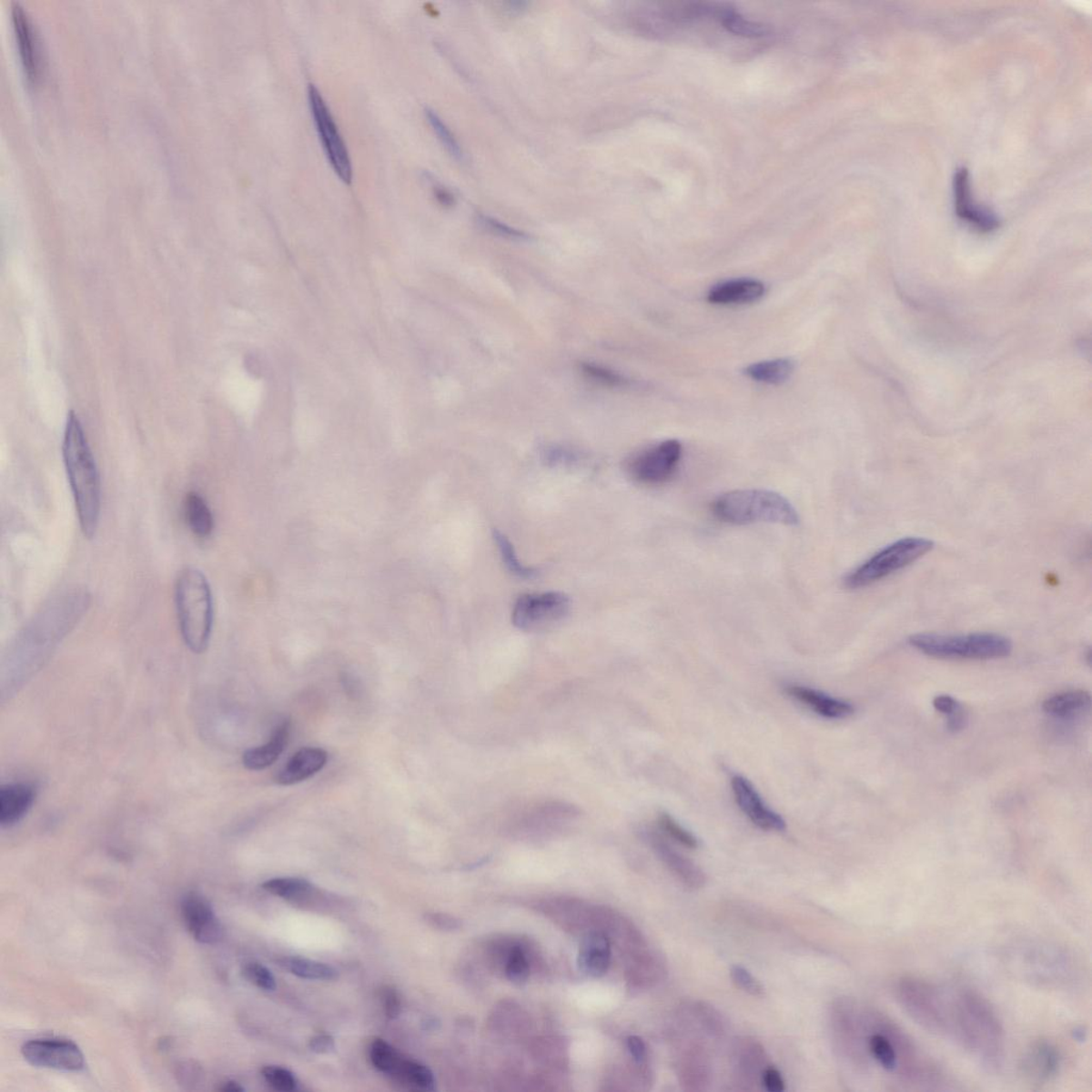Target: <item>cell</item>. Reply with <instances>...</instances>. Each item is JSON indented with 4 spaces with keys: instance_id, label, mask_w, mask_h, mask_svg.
<instances>
[{
    "instance_id": "38",
    "label": "cell",
    "mask_w": 1092,
    "mask_h": 1092,
    "mask_svg": "<svg viewBox=\"0 0 1092 1092\" xmlns=\"http://www.w3.org/2000/svg\"><path fill=\"white\" fill-rule=\"evenodd\" d=\"M581 374L588 380L600 384V386L607 388H622L628 384V379L619 372L603 368V366L595 365L592 363H581L580 365Z\"/></svg>"
},
{
    "instance_id": "54",
    "label": "cell",
    "mask_w": 1092,
    "mask_h": 1092,
    "mask_svg": "<svg viewBox=\"0 0 1092 1092\" xmlns=\"http://www.w3.org/2000/svg\"><path fill=\"white\" fill-rule=\"evenodd\" d=\"M966 717L963 709L959 710L949 716L948 729L954 732L960 731L965 728Z\"/></svg>"
},
{
    "instance_id": "14",
    "label": "cell",
    "mask_w": 1092,
    "mask_h": 1092,
    "mask_svg": "<svg viewBox=\"0 0 1092 1092\" xmlns=\"http://www.w3.org/2000/svg\"><path fill=\"white\" fill-rule=\"evenodd\" d=\"M181 912L186 928L196 941L214 945L222 940L225 930L207 898L197 892L188 893L183 898Z\"/></svg>"
},
{
    "instance_id": "11",
    "label": "cell",
    "mask_w": 1092,
    "mask_h": 1092,
    "mask_svg": "<svg viewBox=\"0 0 1092 1092\" xmlns=\"http://www.w3.org/2000/svg\"><path fill=\"white\" fill-rule=\"evenodd\" d=\"M570 607V599L562 592L525 594L514 604L512 622L522 631L542 630L561 622Z\"/></svg>"
},
{
    "instance_id": "18",
    "label": "cell",
    "mask_w": 1092,
    "mask_h": 1092,
    "mask_svg": "<svg viewBox=\"0 0 1092 1092\" xmlns=\"http://www.w3.org/2000/svg\"><path fill=\"white\" fill-rule=\"evenodd\" d=\"M11 16L24 71L30 80L35 82L41 73V57L34 25L27 11L18 3L12 4Z\"/></svg>"
},
{
    "instance_id": "5",
    "label": "cell",
    "mask_w": 1092,
    "mask_h": 1092,
    "mask_svg": "<svg viewBox=\"0 0 1092 1092\" xmlns=\"http://www.w3.org/2000/svg\"><path fill=\"white\" fill-rule=\"evenodd\" d=\"M712 512L721 522L732 525L774 523L797 526L800 523L798 511L789 500L762 489L724 493L713 501Z\"/></svg>"
},
{
    "instance_id": "25",
    "label": "cell",
    "mask_w": 1092,
    "mask_h": 1092,
    "mask_svg": "<svg viewBox=\"0 0 1092 1092\" xmlns=\"http://www.w3.org/2000/svg\"><path fill=\"white\" fill-rule=\"evenodd\" d=\"M765 294V285L753 278H740L715 285L707 300L718 306H737L759 301Z\"/></svg>"
},
{
    "instance_id": "35",
    "label": "cell",
    "mask_w": 1092,
    "mask_h": 1092,
    "mask_svg": "<svg viewBox=\"0 0 1092 1092\" xmlns=\"http://www.w3.org/2000/svg\"><path fill=\"white\" fill-rule=\"evenodd\" d=\"M493 539L496 545H498L501 561L504 562L509 572L524 580H532L538 576L536 569L526 567L519 561L516 550H514L512 543L509 541L504 533L494 530Z\"/></svg>"
},
{
    "instance_id": "13",
    "label": "cell",
    "mask_w": 1092,
    "mask_h": 1092,
    "mask_svg": "<svg viewBox=\"0 0 1092 1092\" xmlns=\"http://www.w3.org/2000/svg\"><path fill=\"white\" fill-rule=\"evenodd\" d=\"M579 814L580 811L568 804L558 802L538 804L521 813L514 819L511 828L517 829L518 834H549L554 830L567 828Z\"/></svg>"
},
{
    "instance_id": "21",
    "label": "cell",
    "mask_w": 1092,
    "mask_h": 1092,
    "mask_svg": "<svg viewBox=\"0 0 1092 1092\" xmlns=\"http://www.w3.org/2000/svg\"><path fill=\"white\" fill-rule=\"evenodd\" d=\"M1062 1057L1057 1046L1051 1042L1040 1040L1035 1042L1023 1058V1070L1028 1077L1036 1082L1050 1081L1057 1075Z\"/></svg>"
},
{
    "instance_id": "1",
    "label": "cell",
    "mask_w": 1092,
    "mask_h": 1092,
    "mask_svg": "<svg viewBox=\"0 0 1092 1092\" xmlns=\"http://www.w3.org/2000/svg\"><path fill=\"white\" fill-rule=\"evenodd\" d=\"M836 1033L860 1067L871 1059L895 1090H943L945 1075L901 1027L876 1009L843 1000L834 1009Z\"/></svg>"
},
{
    "instance_id": "8",
    "label": "cell",
    "mask_w": 1092,
    "mask_h": 1092,
    "mask_svg": "<svg viewBox=\"0 0 1092 1092\" xmlns=\"http://www.w3.org/2000/svg\"><path fill=\"white\" fill-rule=\"evenodd\" d=\"M899 1004L918 1026L927 1032L945 1035L947 989L929 980L904 976L895 986Z\"/></svg>"
},
{
    "instance_id": "30",
    "label": "cell",
    "mask_w": 1092,
    "mask_h": 1092,
    "mask_svg": "<svg viewBox=\"0 0 1092 1092\" xmlns=\"http://www.w3.org/2000/svg\"><path fill=\"white\" fill-rule=\"evenodd\" d=\"M794 369L795 366L791 359H777L750 365L744 369V374L753 381L779 386L790 379Z\"/></svg>"
},
{
    "instance_id": "26",
    "label": "cell",
    "mask_w": 1092,
    "mask_h": 1092,
    "mask_svg": "<svg viewBox=\"0 0 1092 1092\" xmlns=\"http://www.w3.org/2000/svg\"><path fill=\"white\" fill-rule=\"evenodd\" d=\"M289 734L290 723L285 721L273 732L268 743L246 751L243 755L244 766L253 772L264 771L271 766L287 748Z\"/></svg>"
},
{
    "instance_id": "20",
    "label": "cell",
    "mask_w": 1092,
    "mask_h": 1092,
    "mask_svg": "<svg viewBox=\"0 0 1092 1092\" xmlns=\"http://www.w3.org/2000/svg\"><path fill=\"white\" fill-rule=\"evenodd\" d=\"M789 696L798 703L810 707L813 712L828 719H844L852 716L854 707L846 701L828 696L813 688L802 685H789L785 688Z\"/></svg>"
},
{
    "instance_id": "12",
    "label": "cell",
    "mask_w": 1092,
    "mask_h": 1092,
    "mask_svg": "<svg viewBox=\"0 0 1092 1092\" xmlns=\"http://www.w3.org/2000/svg\"><path fill=\"white\" fill-rule=\"evenodd\" d=\"M25 1060L40 1068L76 1072L85 1068L79 1046L66 1039H34L22 1046Z\"/></svg>"
},
{
    "instance_id": "44",
    "label": "cell",
    "mask_w": 1092,
    "mask_h": 1092,
    "mask_svg": "<svg viewBox=\"0 0 1092 1092\" xmlns=\"http://www.w3.org/2000/svg\"><path fill=\"white\" fill-rule=\"evenodd\" d=\"M243 976L259 989L266 991L276 989L275 977H273L271 972L263 965L258 963L247 964L243 969Z\"/></svg>"
},
{
    "instance_id": "46",
    "label": "cell",
    "mask_w": 1092,
    "mask_h": 1092,
    "mask_svg": "<svg viewBox=\"0 0 1092 1092\" xmlns=\"http://www.w3.org/2000/svg\"><path fill=\"white\" fill-rule=\"evenodd\" d=\"M381 1001L383 1005L384 1014L390 1020H395L401 1014V1000L399 991L393 986H384L381 990Z\"/></svg>"
},
{
    "instance_id": "6",
    "label": "cell",
    "mask_w": 1092,
    "mask_h": 1092,
    "mask_svg": "<svg viewBox=\"0 0 1092 1092\" xmlns=\"http://www.w3.org/2000/svg\"><path fill=\"white\" fill-rule=\"evenodd\" d=\"M909 643L923 654L941 660H996L1013 652L1010 639L994 632L916 634L909 638Z\"/></svg>"
},
{
    "instance_id": "42",
    "label": "cell",
    "mask_w": 1092,
    "mask_h": 1092,
    "mask_svg": "<svg viewBox=\"0 0 1092 1092\" xmlns=\"http://www.w3.org/2000/svg\"><path fill=\"white\" fill-rule=\"evenodd\" d=\"M265 1081L273 1089L283 1092L294 1091L297 1088V1079L289 1070L278 1066H266L262 1070Z\"/></svg>"
},
{
    "instance_id": "36",
    "label": "cell",
    "mask_w": 1092,
    "mask_h": 1092,
    "mask_svg": "<svg viewBox=\"0 0 1092 1092\" xmlns=\"http://www.w3.org/2000/svg\"><path fill=\"white\" fill-rule=\"evenodd\" d=\"M402 1055L386 1040L376 1038L370 1042L369 1058L377 1070L389 1077Z\"/></svg>"
},
{
    "instance_id": "34",
    "label": "cell",
    "mask_w": 1092,
    "mask_h": 1092,
    "mask_svg": "<svg viewBox=\"0 0 1092 1092\" xmlns=\"http://www.w3.org/2000/svg\"><path fill=\"white\" fill-rule=\"evenodd\" d=\"M262 887L270 895L288 899V901H300L313 891V886L308 880L293 877L267 880Z\"/></svg>"
},
{
    "instance_id": "41",
    "label": "cell",
    "mask_w": 1092,
    "mask_h": 1092,
    "mask_svg": "<svg viewBox=\"0 0 1092 1092\" xmlns=\"http://www.w3.org/2000/svg\"><path fill=\"white\" fill-rule=\"evenodd\" d=\"M477 222L478 225H480L483 229H486L487 232L499 236V238H501L518 241L529 240L530 238L529 234L520 231L518 228L508 226L506 223L492 218V217L490 216L478 215Z\"/></svg>"
},
{
    "instance_id": "37",
    "label": "cell",
    "mask_w": 1092,
    "mask_h": 1092,
    "mask_svg": "<svg viewBox=\"0 0 1092 1092\" xmlns=\"http://www.w3.org/2000/svg\"><path fill=\"white\" fill-rule=\"evenodd\" d=\"M425 116L428 123L430 124L434 134L437 135L440 144H442V146L446 148V151L450 153V157H454L458 161H463L464 153L460 145L458 144L455 136L452 135L450 128L445 126V123L442 121V119H440L436 111L432 110L431 108H426Z\"/></svg>"
},
{
    "instance_id": "22",
    "label": "cell",
    "mask_w": 1092,
    "mask_h": 1092,
    "mask_svg": "<svg viewBox=\"0 0 1092 1092\" xmlns=\"http://www.w3.org/2000/svg\"><path fill=\"white\" fill-rule=\"evenodd\" d=\"M35 789L28 784H5L0 790V824L11 827L21 821L33 806Z\"/></svg>"
},
{
    "instance_id": "17",
    "label": "cell",
    "mask_w": 1092,
    "mask_h": 1092,
    "mask_svg": "<svg viewBox=\"0 0 1092 1092\" xmlns=\"http://www.w3.org/2000/svg\"><path fill=\"white\" fill-rule=\"evenodd\" d=\"M643 834L663 864L682 881V885L692 890H699L705 885L706 876L703 870L670 846L660 830L645 829Z\"/></svg>"
},
{
    "instance_id": "31",
    "label": "cell",
    "mask_w": 1092,
    "mask_h": 1092,
    "mask_svg": "<svg viewBox=\"0 0 1092 1092\" xmlns=\"http://www.w3.org/2000/svg\"><path fill=\"white\" fill-rule=\"evenodd\" d=\"M1028 947V951L1026 953V960L1022 965L1027 966V974L1038 977L1041 982H1044V980L1046 983L1054 982L1053 977L1057 976L1054 973V967L1067 966L1060 965L1062 960L1057 961L1060 955L1051 951V949L1048 951L1047 947L1032 945ZM1057 978L1060 982V978L1058 976Z\"/></svg>"
},
{
    "instance_id": "47",
    "label": "cell",
    "mask_w": 1092,
    "mask_h": 1092,
    "mask_svg": "<svg viewBox=\"0 0 1092 1092\" xmlns=\"http://www.w3.org/2000/svg\"><path fill=\"white\" fill-rule=\"evenodd\" d=\"M425 921L433 928L445 930V932H451V930H457L461 927V923L458 918L445 914H438V912L437 914L436 912L427 914Z\"/></svg>"
},
{
    "instance_id": "53",
    "label": "cell",
    "mask_w": 1092,
    "mask_h": 1092,
    "mask_svg": "<svg viewBox=\"0 0 1092 1092\" xmlns=\"http://www.w3.org/2000/svg\"><path fill=\"white\" fill-rule=\"evenodd\" d=\"M433 191L439 202L445 205V207H450V205L455 203L454 196H452L448 189L442 187V186L434 185Z\"/></svg>"
},
{
    "instance_id": "52",
    "label": "cell",
    "mask_w": 1092,
    "mask_h": 1092,
    "mask_svg": "<svg viewBox=\"0 0 1092 1092\" xmlns=\"http://www.w3.org/2000/svg\"><path fill=\"white\" fill-rule=\"evenodd\" d=\"M933 705L936 711L943 713V715L947 716H951L956 712L961 710V705L958 701L951 696H946V694H942V696L935 697L934 699Z\"/></svg>"
},
{
    "instance_id": "49",
    "label": "cell",
    "mask_w": 1092,
    "mask_h": 1092,
    "mask_svg": "<svg viewBox=\"0 0 1092 1092\" xmlns=\"http://www.w3.org/2000/svg\"><path fill=\"white\" fill-rule=\"evenodd\" d=\"M761 1081L765 1089L769 1092H782L785 1089L784 1078L781 1073L774 1067H766L762 1073Z\"/></svg>"
},
{
    "instance_id": "16",
    "label": "cell",
    "mask_w": 1092,
    "mask_h": 1092,
    "mask_svg": "<svg viewBox=\"0 0 1092 1092\" xmlns=\"http://www.w3.org/2000/svg\"><path fill=\"white\" fill-rule=\"evenodd\" d=\"M954 198L956 214L979 232L989 233L1000 226V221L994 213L983 208L974 200L970 175L966 167H960L955 173Z\"/></svg>"
},
{
    "instance_id": "33",
    "label": "cell",
    "mask_w": 1092,
    "mask_h": 1092,
    "mask_svg": "<svg viewBox=\"0 0 1092 1092\" xmlns=\"http://www.w3.org/2000/svg\"><path fill=\"white\" fill-rule=\"evenodd\" d=\"M278 963L284 970L304 979L332 980L338 976L332 966L307 958L283 957Z\"/></svg>"
},
{
    "instance_id": "9",
    "label": "cell",
    "mask_w": 1092,
    "mask_h": 1092,
    "mask_svg": "<svg viewBox=\"0 0 1092 1092\" xmlns=\"http://www.w3.org/2000/svg\"><path fill=\"white\" fill-rule=\"evenodd\" d=\"M308 96L315 126L327 157L341 181L349 184L352 179L351 160L331 111L314 85L308 86Z\"/></svg>"
},
{
    "instance_id": "45",
    "label": "cell",
    "mask_w": 1092,
    "mask_h": 1092,
    "mask_svg": "<svg viewBox=\"0 0 1092 1092\" xmlns=\"http://www.w3.org/2000/svg\"><path fill=\"white\" fill-rule=\"evenodd\" d=\"M176 1077L185 1089L195 1090L202 1082L203 1070L197 1063L189 1060L177 1066Z\"/></svg>"
},
{
    "instance_id": "27",
    "label": "cell",
    "mask_w": 1092,
    "mask_h": 1092,
    "mask_svg": "<svg viewBox=\"0 0 1092 1092\" xmlns=\"http://www.w3.org/2000/svg\"><path fill=\"white\" fill-rule=\"evenodd\" d=\"M736 1077L743 1085L753 1084L762 1077L766 1068L764 1048L754 1040H743L735 1048Z\"/></svg>"
},
{
    "instance_id": "7",
    "label": "cell",
    "mask_w": 1092,
    "mask_h": 1092,
    "mask_svg": "<svg viewBox=\"0 0 1092 1092\" xmlns=\"http://www.w3.org/2000/svg\"><path fill=\"white\" fill-rule=\"evenodd\" d=\"M935 548L932 540L907 537L886 545L855 568L844 580L846 588L861 589L871 586L920 560Z\"/></svg>"
},
{
    "instance_id": "19",
    "label": "cell",
    "mask_w": 1092,
    "mask_h": 1092,
    "mask_svg": "<svg viewBox=\"0 0 1092 1092\" xmlns=\"http://www.w3.org/2000/svg\"><path fill=\"white\" fill-rule=\"evenodd\" d=\"M328 753L324 749L306 747L298 751L278 774L276 781L281 785H294L313 777L324 768Z\"/></svg>"
},
{
    "instance_id": "55",
    "label": "cell",
    "mask_w": 1092,
    "mask_h": 1092,
    "mask_svg": "<svg viewBox=\"0 0 1092 1092\" xmlns=\"http://www.w3.org/2000/svg\"><path fill=\"white\" fill-rule=\"evenodd\" d=\"M218 1089L225 1092H241L245 1090L244 1087H241L240 1084L234 1081L222 1083Z\"/></svg>"
},
{
    "instance_id": "3",
    "label": "cell",
    "mask_w": 1092,
    "mask_h": 1092,
    "mask_svg": "<svg viewBox=\"0 0 1092 1092\" xmlns=\"http://www.w3.org/2000/svg\"><path fill=\"white\" fill-rule=\"evenodd\" d=\"M62 452L80 530L85 537L91 539L96 536L101 518V477L83 426L73 412L67 418Z\"/></svg>"
},
{
    "instance_id": "15",
    "label": "cell",
    "mask_w": 1092,
    "mask_h": 1092,
    "mask_svg": "<svg viewBox=\"0 0 1092 1092\" xmlns=\"http://www.w3.org/2000/svg\"><path fill=\"white\" fill-rule=\"evenodd\" d=\"M731 785L738 806L756 827L769 833H782L786 829L784 819L768 808L746 778L734 775Z\"/></svg>"
},
{
    "instance_id": "43",
    "label": "cell",
    "mask_w": 1092,
    "mask_h": 1092,
    "mask_svg": "<svg viewBox=\"0 0 1092 1092\" xmlns=\"http://www.w3.org/2000/svg\"><path fill=\"white\" fill-rule=\"evenodd\" d=\"M731 977L738 988L746 992L753 996H763L765 995L764 986L743 966H734L731 969Z\"/></svg>"
},
{
    "instance_id": "24",
    "label": "cell",
    "mask_w": 1092,
    "mask_h": 1092,
    "mask_svg": "<svg viewBox=\"0 0 1092 1092\" xmlns=\"http://www.w3.org/2000/svg\"><path fill=\"white\" fill-rule=\"evenodd\" d=\"M680 1076L682 1087L686 1090L703 1091L707 1088L712 1072L709 1057L703 1046L692 1044L682 1048Z\"/></svg>"
},
{
    "instance_id": "32",
    "label": "cell",
    "mask_w": 1092,
    "mask_h": 1092,
    "mask_svg": "<svg viewBox=\"0 0 1092 1092\" xmlns=\"http://www.w3.org/2000/svg\"><path fill=\"white\" fill-rule=\"evenodd\" d=\"M1091 703L1090 693L1084 691L1067 692L1047 698L1042 707L1050 715L1067 717L1076 713L1088 709Z\"/></svg>"
},
{
    "instance_id": "10",
    "label": "cell",
    "mask_w": 1092,
    "mask_h": 1092,
    "mask_svg": "<svg viewBox=\"0 0 1092 1092\" xmlns=\"http://www.w3.org/2000/svg\"><path fill=\"white\" fill-rule=\"evenodd\" d=\"M682 455L678 440H663L632 459L628 465L630 476L644 486L663 485L675 475Z\"/></svg>"
},
{
    "instance_id": "2",
    "label": "cell",
    "mask_w": 1092,
    "mask_h": 1092,
    "mask_svg": "<svg viewBox=\"0 0 1092 1092\" xmlns=\"http://www.w3.org/2000/svg\"><path fill=\"white\" fill-rule=\"evenodd\" d=\"M945 1037L957 1041L986 1068L996 1070L1005 1054V1031L988 1000L970 986L947 989Z\"/></svg>"
},
{
    "instance_id": "40",
    "label": "cell",
    "mask_w": 1092,
    "mask_h": 1092,
    "mask_svg": "<svg viewBox=\"0 0 1092 1092\" xmlns=\"http://www.w3.org/2000/svg\"><path fill=\"white\" fill-rule=\"evenodd\" d=\"M530 974V964L522 949L514 948L507 960V978L514 985L522 986L529 980Z\"/></svg>"
},
{
    "instance_id": "28",
    "label": "cell",
    "mask_w": 1092,
    "mask_h": 1092,
    "mask_svg": "<svg viewBox=\"0 0 1092 1092\" xmlns=\"http://www.w3.org/2000/svg\"><path fill=\"white\" fill-rule=\"evenodd\" d=\"M389 1077L413 1090L432 1091L436 1089V1078H434L432 1071L428 1067L403 1057H400Z\"/></svg>"
},
{
    "instance_id": "50",
    "label": "cell",
    "mask_w": 1092,
    "mask_h": 1092,
    "mask_svg": "<svg viewBox=\"0 0 1092 1092\" xmlns=\"http://www.w3.org/2000/svg\"><path fill=\"white\" fill-rule=\"evenodd\" d=\"M544 460L554 465L571 464L576 462L577 456L564 449L551 448L544 451Z\"/></svg>"
},
{
    "instance_id": "51",
    "label": "cell",
    "mask_w": 1092,
    "mask_h": 1092,
    "mask_svg": "<svg viewBox=\"0 0 1092 1092\" xmlns=\"http://www.w3.org/2000/svg\"><path fill=\"white\" fill-rule=\"evenodd\" d=\"M308 1047L314 1053L329 1054L334 1051L335 1040L331 1035H318L309 1040Z\"/></svg>"
},
{
    "instance_id": "23",
    "label": "cell",
    "mask_w": 1092,
    "mask_h": 1092,
    "mask_svg": "<svg viewBox=\"0 0 1092 1092\" xmlns=\"http://www.w3.org/2000/svg\"><path fill=\"white\" fill-rule=\"evenodd\" d=\"M612 948L603 934H589L582 939L577 956V966L586 976L600 978L604 976L611 965Z\"/></svg>"
},
{
    "instance_id": "48",
    "label": "cell",
    "mask_w": 1092,
    "mask_h": 1092,
    "mask_svg": "<svg viewBox=\"0 0 1092 1092\" xmlns=\"http://www.w3.org/2000/svg\"><path fill=\"white\" fill-rule=\"evenodd\" d=\"M626 1047L631 1054L634 1062L639 1066H644L648 1062V1048L645 1046L642 1038L638 1036H629L626 1039Z\"/></svg>"
},
{
    "instance_id": "39",
    "label": "cell",
    "mask_w": 1092,
    "mask_h": 1092,
    "mask_svg": "<svg viewBox=\"0 0 1092 1092\" xmlns=\"http://www.w3.org/2000/svg\"><path fill=\"white\" fill-rule=\"evenodd\" d=\"M657 828H659L663 835L672 837V840L682 844V846L691 849H696L699 846V842L696 837H694L690 831L682 828L681 824L676 823L674 819L669 814H666V813H662L659 818H657Z\"/></svg>"
},
{
    "instance_id": "4",
    "label": "cell",
    "mask_w": 1092,
    "mask_h": 1092,
    "mask_svg": "<svg viewBox=\"0 0 1092 1092\" xmlns=\"http://www.w3.org/2000/svg\"><path fill=\"white\" fill-rule=\"evenodd\" d=\"M176 605L179 630L186 645L200 654L207 649L214 624V602L209 582L200 570L187 568L178 575Z\"/></svg>"
},
{
    "instance_id": "29",
    "label": "cell",
    "mask_w": 1092,
    "mask_h": 1092,
    "mask_svg": "<svg viewBox=\"0 0 1092 1092\" xmlns=\"http://www.w3.org/2000/svg\"><path fill=\"white\" fill-rule=\"evenodd\" d=\"M185 514L192 532L198 538H207L212 535L215 522L212 511L203 496L190 492L186 496Z\"/></svg>"
}]
</instances>
